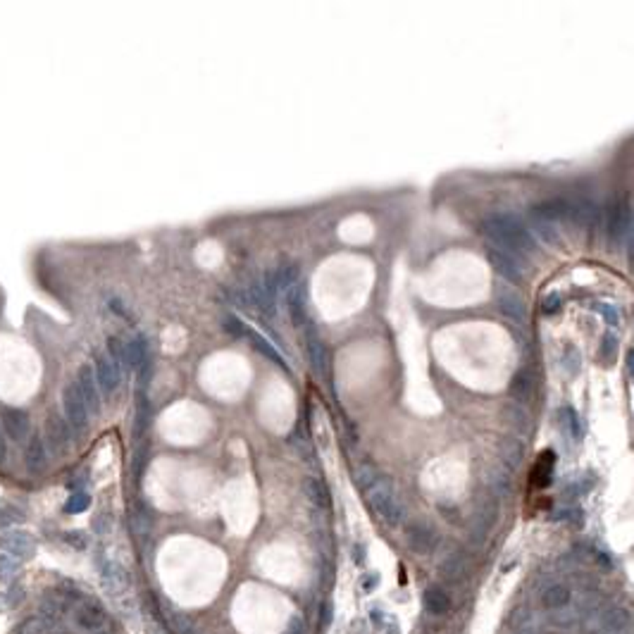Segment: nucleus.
<instances>
[{"mask_svg": "<svg viewBox=\"0 0 634 634\" xmlns=\"http://www.w3.org/2000/svg\"><path fill=\"white\" fill-rule=\"evenodd\" d=\"M425 608L432 613V615H446L448 608H451V598L444 589L432 587L425 594Z\"/></svg>", "mask_w": 634, "mask_h": 634, "instance_id": "obj_11", "label": "nucleus"}, {"mask_svg": "<svg viewBox=\"0 0 634 634\" xmlns=\"http://www.w3.org/2000/svg\"><path fill=\"white\" fill-rule=\"evenodd\" d=\"M77 389L81 393V398H84V403L88 408V413H98L100 408V391H98V384H95V374L88 365H84L77 374Z\"/></svg>", "mask_w": 634, "mask_h": 634, "instance_id": "obj_7", "label": "nucleus"}, {"mask_svg": "<svg viewBox=\"0 0 634 634\" xmlns=\"http://www.w3.org/2000/svg\"><path fill=\"white\" fill-rule=\"evenodd\" d=\"M568 601H570V591L565 587H561V584H556V587H551L541 594L544 608H549V611L563 608V606H568Z\"/></svg>", "mask_w": 634, "mask_h": 634, "instance_id": "obj_12", "label": "nucleus"}, {"mask_svg": "<svg viewBox=\"0 0 634 634\" xmlns=\"http://www.w3.org/2000/svg\"><path fill=\"white\" fill-rule=\"evenodd\" d=\"M63 403H65V415H67V425L72 427V432H86L88 427V408L84 403V398H81L79 389L77 384H67L65 386V393H63Z\"/></svg>", "mask_w": 634, "mask_h": 634, "instance_id": "obj_5", "label": "nucleus"}, {"mask_svg": "<svg viewBox=\"0 0 634 634\" xmlns=\"http://www.w3.org/2000/svg\"><path fill=\"white\" fill-rule=\"evenodd\" d=\"M24 598H26V587L22 582H19V579H15V582H10L8 584V589H5V594H3V606L8 611H17L19 606L24 603Z\"/></svg>", "mask_w": 634, "mask_h": 634, "instance_id": "obj_13", "label": "nucleus"}, {"mask_svg": "<svg viewBox=\"0 0 634 634\" xmlns=\"http://www.w3.org/2000/svg\"><path fill=\"white\" fill-rule=\"evenodd\" d=\"M0 551L19 563L31 561L33 554H36V539L26 529H8L0 534Z\"/></svg>", "mask_w": 634, "mask_h": 634, "instance_id": "obj_4", "label": "nucleus"}, {"mask_svg": "<svg viewBox=\"0 0 634 634\" xmlns=\"http://www.w3.org/2000/svg\"><path fill=\"white\" fill-rule=\"evenodd\" d=\"M308 489H310V496H312V501L315 503H319V506H324L327 503V492L322 489V484L319 482H315L312 480V484H308Z\"/></svg>", "mask_w": 634, "mask_h": 634, "instance_id": "obj_20", "label": "nucleus"}, {"mask_svg": "<svg viewBox=\"0 0 634 634\" xmlns=\"http://www.w3.org/2000/svg\"><path fill=\"white\" fill-rule=\"evenodd\" d=\"M482 227H484L482 229L484 234L499 243V248L506 250V253L508 250H517V253H532V250H534V241H532L527 231H524L513 217L492 215L487 217V222H484Z\"/></svg>", "mask_w": 634, "mask_h": 634, "instance_id": "obj_1", "label": "nucleus"}, {"mask_svg": "<svg viewBox=\"0 0 634 634\" xmlns=\"http://www.w3.org/2000/svg\"><path fill=\"white\" fill-rule=\"evenodd\" d=\"M19 568H22V563L15 561L12 556H8V554H3V551H0V584L15 582Z\"/></svg>", "mask_w": 634, "mask_h": 634, "instance_id": "obj_15", "label": "nucleus"}, {"mask_svg": "<svg viewBox=\"0 0 634 634\" xmlns=\"http://www.w3.org/2000/svg\"><path fill=\"white\" fill-rule=\"evenodd\" d=\"M501 310L506 312V315L515 317V319H524L522 301H520V298H517L515 294H508V301H506V298H501Z\"/></svg>", "mask_w": 634, "mask_h": 634, "instance_id": "obj_18", "label": "nucleus"}, {"mask_svg": "<svg viewBox=\"0 0 634 634\" xmlns=\"http://www.w3.org/2000/svg\"><path fill=\"white\" fill-rule=\"evenodd\" d=\"M72 623L74 627L81 632V634H93L98 630H103L105 627V620H107V613L105 608L100 606L98 601H93V598L84 596L79 603L72 606Z\"/></svg>", "mask_w": 634, "mask_h": 634, "instance_id": "obj_2", "label": "nucleus"}, {"mask_svg": "<svg viewBox=\"0 0 634 634\" xmlns=\"http://www.w3.org/2000/svg\"><path fill=\"white\" fill-rule=\"evenodd\" d=\"M63 539H65V544H70V546H72V549H77V551H84V549L88 546L86 534H84V532H79V529H70V532H65V534H63Z\"/></svg>", "mask_w": 634, "mask_h": 634, "instance_id": "obj_19", "label": "nucleus"}, {"mask_svg": "<svg viewBox=\"0 0 634 634\" xmlns=\"http://www.w3.org/2000/svg\"><path fill=\"white\" fill-rule=\"evenodd\" d=\"M301 632H303V620L301 618H294L289 623V627H286L284 634H301Z\"/></svg>", "mask_w": 634, "mask_h": 634, "instance_id": "obj_21", "label": "nucleus"}, {"mask_svg": "<svg viewBox=\"0 0 634 634\" xmlns=\"http://www.w3.org/2000/svg\"><path fill=\"white\" fill-rule=\"evenodd\" d=\"M24 520V510L15 503H0V529L8 532L12 524Z\"/></svg>", "mask_w": 634, "mask_h": 634, "instance_id": "obj_14", "label": "nucleus"}, {"mask_svg": "<svg viewBox=\"0 0 634 634\" xmlns=\"http://www.w3.org/2000/svg\"><path fill=\"white\" fill-rule=\"evenodd\" d=\"M48 441H51V448L56 453H65L72 444V427L67 425L65 418L60 415H51L48 420Z\"/></svg>", "mask_w": 634, "mask_h": 634, "instance_id": "obj_8", "label": "nucleus"}, {"mask_svg": "<svg viewBox=\"0 0 634 634\" xmlns=\"http://www.w3.org/2000/svg\"><path fill=\"white\" fill-rule=\"evenodd\" d=\"M88 506H91V496H88L86 492H74L65 503V513H70V515L84 513Z\"/></svg>", "mask_w": 634, "mask_h": 634, "instance_id": "obj_16", "label": "nucleus"}, {"mask_svg": "<svg viewBox=\"0 0 634 634\" xmlns=\"http://www.w3.org/2000/svg\"><path fill=\"white\" fill-rule=\"evenodd\" d=\"M95 384L103 389L105 393H112L120 384V367L112 363L110 356L95 358Z\"/></svg>", "mask_w": 634, "mask_h": 634, "instance_id": "obj_9", "label": "nucleus"}, {"mask_svg": "<svg viewBox=\"0 0 634 634\" xmlns=\"http://www.w3.org/2000/svg\"><path fill=\"white\" fill-rule=\"evenodd\" d=\"M26 470H29L31 475H41L46 472V465H48V458H46V444L41 436H33V439L29 441V446H26Z\"/></svg>", "mask_w": 634, "mask_h": 634, "instance_id": "obj_10", "label": "nucleus"}, {"mask_svg": "<svg viewBox=\"0 0 634 634\" xmlns=\"http://www.w3.org/2000/svg\"><path fill=\"white\" fill-rule=\"evenodd\" d=\"M0 425L3 432L12 441H24L29 436V415L19 408H3L0 411Z\"/></svg>", "mask_w": 634, "mask_h": 634, "instance_id": "obj_6", "label": "nucleus"}, {"mask_svg": "<svg viewBox=\"0 0 634 634\" xmlns=\"http://www.w3.org/2000/svg\"><path fill=\"white\" fill-rule=\"evenodd\" d=\"M93 634H110V632H107L105 627H103V630H98V632H93Z\"/></svg>", "mask_w": 634, "mask_h": 634, "instance_id": "obj_23", "label": "nucleus"}, {"mask_svg": "<svg viewBox=\"0 0 634 634\" xmlns=\"http://www.w3.org/2000/svg\"><path fill=\"white\" fill-rule=\"evenodd\" d=\"M10 634H46V627L36 615H31V618H24L22 623L12 627Z\"/></svg>", "mask_w": 634, "mask_h": 634, "instance_id": "obj_17", "label": "nucleus"}, {"mask_svg": "<svg viewBox=\"0 0 634 634\" xmlns=\"http://www.w3.org/2000/svg\"><path fill=\"white\" fill-rule=\"evenodd\" d=\"M5 460V436L0 434V463Z\"/></svg>", "mask_w": 634, "mask_h": 634, "instance_id": "obj_22", "label": "nucleus"}, {"mask_svg": "<svg viewBox=\"0 0 634 634\" xmlns=\"http://www.w3.org/2000/svg\"><path fill=\"white\" fill-rule=\"evenodd\" d=\"M367 501L370 506L377 510V515L384 522L396 524L401 520V508L396 499L391 494V487L386 482H370V489H367Z\"/></svg>", "mask_w": 634, "mask_h": 634, "instance_id": "obj_3", "label": "nucleus"}]
</instances>
